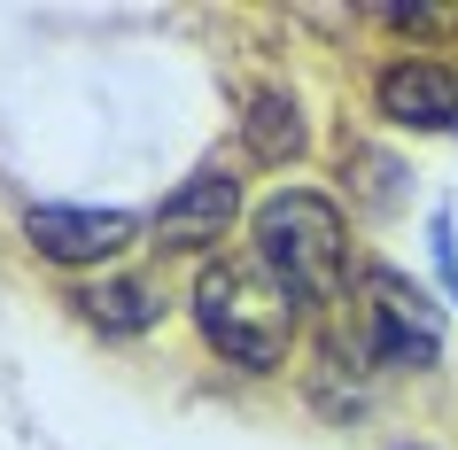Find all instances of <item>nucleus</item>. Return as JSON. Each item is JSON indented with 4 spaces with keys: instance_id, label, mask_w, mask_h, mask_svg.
<instances>
[{
    "instance_id": "f257e3e1",
    "label": "nucleus",
    "mask_w": 458,
    "mask_h": 450,
    "mask_svg": "<svg viewBox=\"0 0 458 450\" xmlns=\"http://www.w3.org/2000/svg\"><path fill=\"white\" fill-rule=\"evenodd\" d=\"M288 310H295V295L272 280L265 264H202V280H194V327L242 373H280Z\"/></svg>"
},
{
    "instance_id": "f03ea898",
    "label": "nucleus",
    "mask_w": 458,
    "mask_h": 450,
    "mask_svg": "<svg viewBox=\"0 0 458 450\" xmlns=\"http://www.w3.org/2000/svg\"><path fill=\"white\" fill-rule=\"evenodd\" d=\"M257 264L288 287L295 303L335 295L350 280V233H342L335 202L327 194H295V187L272 194L265 210H257Z\"/></svg>"
},
{
    "instance_id": "7ed1b4c3",
    "label": "nucleus",
    "mask_w": 458,
    "mask_h": 450,
    "mask_svg": "<svg viewBox=\"0 0 458 450\" xmlns=\"http://www.w3.org/2000/svg\"><path fill=\"white\" fill-rule=\"evenodd\" d=\"M365 342H373L381 365L420 373V365H435V350H443V318H435V303L404 280V272H373V280H365Z\"/></svg>"
},
{
    "instance_id": "20e7f679",
    "label": "nucleus",
    "mask_w": 458,
    "mask_h": 450,
    "mask_svg": "<svg viewBox=\"0 0 458 450\" xmlns=\"http://www.w3.org/2000/svg\"><path fill=\"white\" fill-rule=\"evenodd\" d=\"M24 233H31V249H47L55 264H101V257H117L124 241L140 233V217H124V210H71V202H39V210L24 217Z\"/></svg>"
},
{
    "instance_id": "39448f33",
    "label": "nucleus",
    "mask_w": 458,
    "mask_h": 450,
    "mask_svg": "<svg viewBox=\"0 0 458 450\" xmlns=\"http://www.w3.org/2000/svg\"><path fill=\"white\" fill-rule=\"evenodd\" d=\"M381 109L411 132H458V78L428 55H404L381 71Z\"/></svg>"
},
{
    "instance_id": "423d86ee",
    "label": "nucleus",
    "mask_w": 458,
    "mask_h": 450,
    "mask_svg": "<svg viewBox=\"0 0 458 450\" xmlns=\"http://www.w3.org/2000/svg\"><path fill=\"white\" fill-rule=\"evenodd\" d=\"M233 210H242V179L233 171H194L187 187L156 210V233L171 249H210L217 233H233Z\"/></svg>"
},
{
    "instance_id": "0eeeda50",
    "label": "nucleus",
    "mask_w": 458,
    "mask_h": 450,
    "mask_svg": "<svg viewBox=\"0 0 458 450\" xmlns=\"http://www.w3.org/2000/svg\"><path fill=\"white\" fill-rule=\"evenodd\" d=\"M242 140H249V156H257V164H288V156H303V140H311L303 101H295V94H257V101H249Z\"/></svg>"
},
{
    "instance_id": "6e6552de",
    "label": "nucleus",
    "mask_w": 458,
    "mask_h": 450,
    "mask_svg": "<svg viewBox=\"0 0 458 450\" xmlns=\"http://www.w3.org/2000/svg\"><path fill=\"white\" fill-rule=\"evenodd\" d=\"M78 310H86L94 327H109V334H140L148 318H156V303H148V287H132V280L86 287V295H78Z\"/></svg>"
}]
</instances>
